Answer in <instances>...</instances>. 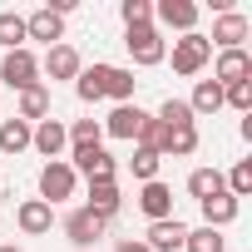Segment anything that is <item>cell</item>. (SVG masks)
<instances>
[{"label": "cell", "mask_w": 252, "mask_h": 252, "mask_svg": "<svg viewBox=\"0 0 252 252\" xmlns=\"http://www.w3.org/2000/svg\"><path fill=\"white\" fill-rule=\"evenodd\" d=\"M213 60V45H208V35H183V40H173V74H183V79H193L203 64Z\"/></svg>", "instance_id": "cell-1"}, {"label": "cell", "mask_w": 252, "mask_h": 252, "mask_svg": "<svg viewBox=\"0 0 252 252\" xmlns=\"http://www.w3.org/2000/svg\"><path fill=\"white\" fill-rule=\"evenodd\" d=\"M124 45H129V60H134V64H144V69H149V64H163V55H168V50H163L158 25H134L129 35H124Z\"/></svg>", "instance_id": "cell-2"}, {"label": "cell", "mask_w": 252, "mask_h": 252, "mask_svg": "<svg viewBox=\"0 0 252 252\" xmlns=\"http://www.w3.org/2000/svg\"><path fill=\"white\" fill-rule=\"evenodd\" d=\"M74 178H79V173H74L64 158L45 163V168H40V203H50V208H55V203L74 198Z\"/></svg>", "instance_id": "cell-3"}, {"label": "cell", "mask_w": 252, "mask_h": 252, "mask_svg": "<svg viewBox=\"0 0 252 252\" xmlns=\"http://www.w3.org/2000/svg\"><path fill=\"white\" fill-rule=\"evenodd\" d=\"M0 79H5L10 89H30V84H40V60L30 50H10L5 60H0Z\"/></svg>", "instance_id": "cell-4"}, {"label": "cell", "mask_w": 252, "mask_h": 252, "mask_svg": "<svg viewBox=\"0 0 252 252\" xmlns=\"http://www.w3.org/2000/svg\"><path fill=\"white\" fill-rule=\"evenodd\" d=\"M104 227H109V222H104V218H94L89 208H74V213L64 218V237H69L74 247H94V242L104 237Z\"/></svg>", "instance_id": "cell-5"}, {"label": "cell", "mask_w": 252, "mask_h": 252, "mask_svg": "<svg viewBox=\"0 0 252 252\" xmlns=\"http://www.w3.org/2000/svg\"><path fill=\"white\" fill-rule=\"evenodd\" d=\"M64 144H69V129H64L60 119H40L35 129H30V149H40V154H45L50 163H55V158L64 154Z\"/></svg>", "instance_id": "cell-6"}, {"label": "cell", "mask_w": 252, "mask_h": 252, "mask_svg": "<svg viewBox=\"0 0 252 252\" xmlns=\"http://www.w3.org/2000/svg\"><path fill=\"white\" fill-rule=\"evenodd\" d=\"M247 15H237V10H222L218 20H213V40L208 45H218V50H242V40H247Z\"/></svg>", "instance_id": "cell-7"}, {"label": "cell", "mask_w": 252, "mask_h": 252, "mask_svg": "<svg viewBox=\"0 0 252 252\" xmlns=\"http://www.w3.org/2000/svg\"><path fill=\"white\" fill-rule=\"evenodd\" d=\"M40 69L50 74V79H79V55H74V45H50L45 50V60H40Z\"/></svg>", "instance_id": "cell-8"}, {"label": "cell", "mask_w": 252, "mask_h": 252, "mask_svg": "<svg viewBox=\"0 0 252 252\" xmlns=\"http://www.w3.org/2000/svg\"><path fill=\"white\" fill-rule=\"evenodd\" d=\"M213 79L227 89V84H242V79H252V55L247 50H222L218 55V69H213Z\"/></svg>", "instance_id": "cell-9"}, {"label": "cell", "mask_w": 252, "mask_h": 252, "mask_svg": "<svg viewBox=\"0 0 252 252\" xmlns=\"http://www.w3.org/2000/svg\"><path fill=\"white\" fill-rule=\"evenodd\" d=\"M74 173H84L89 183H99V178H114V158L104 154V144H94V149H74V163H69Z\"/></svg>", "instance_id": "cell-10"}, {"label": "cell", "mask_w": 252, "mask_h": 252, "mask_svg": "<svg viewBox=\"0 0 252 252\" xmlns=\"http://www.w3.org/2000/svg\"><path fill=\"white\" fill-rule=\"evenodd\" d=\"M84 208H89L94 218H104V222H109V218L124 208V193H119V183H114V178H99V183H89V203H84Z\"/></svg>", "instance_id": "cell-11"}, {"label": "cell", "mask_w": 252, "mask_h": 252, "mask_svg": "<svg viewBox=\"0 0 252 252\" xmlns=\"http://www.w3.org/2000/svg\"><path fill=\"white\" fill-rule=\"evenodd\" d=\"M15 222H20V232L40 237V232H50V227H55V208H50V203H40V198H25V203L15 208Z\"/></svg>", "instance_id": "cell-12"}, {"label": "cell", "mask_w": 252, "mask_h": 252, "mask_svg": "<svg viewBox=\"0 0 252 252\" xmlns=\"http://www.w3.org/2000/svg\"><path fill=\"white\" fill-rule=\"evenodd\" d=\"M154 15L168 30H183V35H193V25H198V5H193V0H158Z\"/></svg>", "instance_id": "cell-13"}, {"label": "cell", "mask_w": 252, "mask_h": 252, "mask_svg": "<svg viewBox=\"0 0 252 252\" xmlns=\"http://www.w3.org/2000/svg\"><path fill=\"white\" fill-rule=\"evenodd\" d=\"M25 40H45V45H64V20L45 5V10H35L30 20H25Z\"/></svg>", "instance_id": "cell-14"}, {"label": "cell", "mask_w": 252, "mask_h": 252, "mask_svg": "<svg viewBox=\"0 0 252 252\" xmlns=\"http://www.w3.org/2000/svg\"><path fill=\"white\" fill-rule=\"evenodd\" d=\"M183 237H188V227L178 222V218H163V222H149V252H178L183 247Z\"/></svg>", "instance_id": "cell-15"}, {"label": "cell", "mask_w": 252, "mask_h": 252, "mask_svg": "<svg viewBox=\"0 0 252 252\" xmlns=\"http://www.w3.org/2000/svg\"><path fill=\"white\" fill-rule=\"evenodd\" d=\"M139 124H144V109H139V104H119V109L104 119V134H109V139H139Z\"/></svg>", "instance_id": "cell-16"}, {"label": "cell", "mask_w": 252, "mask_h": 252, "mask_svg": "<svg viewBox=\"0 0 252 252\" xmlns=\"http://www.w3.org/2000/svg\"><path fill=\"white\" fill-rule=\"evenodd\" d=\"M242 213V203L222 188V193H213V198H203V227H227L232 218Z\"/></svg>", "instance_id": "cell-17"}, {"label": "cell", "mask_w": 252, "mask_h": 252, "mask_svg": "<svg viewBox=\"0 0 252 252\" xmlns=\"http://www.w3.org/2000/svg\"><path fill=\"white\" fill-rule=\"evenodd\" d=\"M139 208L149 213V222H163V218H173V193L154 178V183H144V193H139Z\"/></svg>", "instance_id": "cell-18"}, {"label": "cell", "mask_w": 252, "mask_h": 252, "mask_svg": "<svg viewBox=\"0 0 252 252\" xmlns=\"http://www.w3.org/2000/svg\"><path fill=\"white\" fill-rule=\"evenodd\" d=\"M15 119H25V124H40V119H50V89L45 84H30V89H20V114Z\"/></svg>", "instance_id": "cell-19"}, {"label": "cell", "mask_w": 252, "mask_h": 252, "mask_svg": "<svg viewBox=\"0 0 252 252\" xmlns=\"http://www.w3.org/2000/svg\"><path fill=\"white\" fill-rule=\"evenodd\" d=\"M30 129H35V124H25V119H5V124H0V154H25L30 149Z\"/></svg>", "instance_id": "cell-20"}, {"label": "cell", "mask_w": 252, "mask_h": 252, "mask_svg": "<svg viewBox=\"0 0 252 252\" xmlns=\"http://www.w3.org/2000/svg\"><path fill=\"white\" fill-rule=\"evenodd\" d=\"M104 79H109V64H89V69H79L74 94H79L84 104H99V99H104Z\"/></svg>", "instance_id": "cell-21"}, {"label": "cell", "mask_w": 252, "mask_h": 252, "mask_svg": "<svg viewBox=\"0 0 252 252\" xmlns=\"http://www.w3.org/2000/svg\"><path fill=\"white\" fill-rule=\"evenodd\" d=\"M188 109H193V119H198V114H218V109H222V84H218V79H198Z\"/></svg>", "instance_id": "cell-22"}, {"label": "cell", "mask_w": 252, "mask_h": 252, "mask_svg": "<svg viewBox=\"0 0 252 252\" xmlns=\"http://www.w3.org/2000/svg\"><path fill=\"white\" fill-rule=\"evenodd\" d=\"M134 89H139L134 69H119V64H109V79H104V99H119V104H129V99H134Z\"/></svg>", "instance_id": "cell-23"}, {"label": "cell", "mask_w": 252, "mask_h": 252, "mask_svg": "<svg viewBox=\"0 0 252 252\" xmlns=\"http://www.w3.org/2000/svg\"><path fill=\"white\" fill-rule=\"evenodd\" d=\"M154 119L163 124V129H193V109H188V99H163Z\"/></svg>", "instance_id": "cell-24"}, {"label": "cell", "mask_w": 252, "mask_h": 252, "mask_svg": "<svg viewBox=\"0 0 252 252\" xmlns=\"http://www.w3.org/2000/svg\"><path fill=\"white\" fill-rule=\"evenodd\" d=\"M222 188H227V183H222V173H218V168H193V173H188V193H193L198 203H203V198H213V193H222Z\"/></svg>", "instance_id": "cell-25"}, {"label": "cell", "mask_w": 252, "mask_h": 252, "mask_svg": "<svg viewBox=\"0 0 252 252\" xmlns=\"http://www.w3.org/2000/svg\"><path fill=\"white\" fill-rule=\"evenodd\" d=\"M0 45H5V55L10 50H25V15L0 10Z\"/></svg>", "instance_id": "cell-26"}, {"label": "cell", "mask_w": 252, "mask_h": 252, "mask_svg": "<svg viewBox=\"0 0 252 252\" xmlns=\"http://www.w3.org/2000/svg\"><path fill=\"white\" fill-rule=\"evenodd\" d=\"M183 252H227V247H222V232L218 227H193L183 237Z\"/></svg>", "instance_id": "cell-27"}, {"label": "cell", "mask_w": 252, "mask_h": 252, "mask_svg": "<svg viewBox=\"0 0 252 252\" xmlns=\"http://www.w3.org/2000/svg\"><path fill=\"white\" fill-rule=\"evenodd\" d=\"M163 154H173V158H188V154H198V129H168V144H163Z\"/></svg>", "instance_id": "cell-28"}, {"label": "cell", "mask_w": 252, "mask_h": 252, "mask_svg": "<svg viewBox=\"0 0 252 252\" xmlns=\"http://www.w3.org/2000/svg\"><path fill=\"white\" fill-rule=\"evenodd\" d=\"M222 183H227V193H232V198L242 203V198L252 193V158H242V163H232V173H227Z\"/></svg>", "instance_id": "cell-29"}, {"label": "cell", "mask_w": 252, "mask_h": 252, "mask_svg": "<svg viewBox=\"0 0 252 252\" xmlns=\"http://www.w3.org/2000/svg\"><path fill=\"white\" fill-rule=\"evenodd\" d=\"M69 139H74V149H94V144L104 139V124H99V119H74Z\"/></svg>", "instance_id": "cell-30"}, {"label": "cell", "mask_w": 252, "mask_h": 252, "mask_svg": "<svg viewBox=\"0 0 252 252\" xmlns=\"http://www.w3.org/2000/svg\"><path fill=\"white\" fill-rule=\"evenodd\" d=\"M119 15H124V25H154V5H149V0H124V5H119Z\"/></svg>", "instance_id": "cell-31"}, {"label": "cell", "mask_w": 252, "mask_h": 252, "mask_svg": "<svg viewBox=\"0 0 252 252\" xmlns=\"http://www.w3.org/2000/svg\"><path fill=\"white\" fill-rule=\"evenodd\" d=\"M222 104H232L237 114H252V79H242V84H227V89H222Z\"/></svg>", "instance_id": "cell-32"}, {"label": "cell", "mask_w": 252, "mask_h": 252, "mask_svg": "<svg viewBox=\"0 0 252 252\" xmlns=\"http://www.w3.org/2000/svg\"><path fill=\"white\" fill-rule=\"evenodd\" d=\"M129 168H134V178H144V183H154V178H158V154H149V149H139V154L129 158Z\"/></svg>", "instance_id": "cell-33"}, {"label": "cell", "mask_w": 252, "mask_h": 252, "mask_svg": "<svg viewBox=\"0 0 252 252\" xmlns=\"http://www.w3.org/2000/svg\"><path fill=\"white\" fill-rule=\"evenodd\" d=\"M114 252H149V247H144V242H139V237H129V242H119V247H114Z\"/></svg>", "instance_id": "cell-34"}, {"label": "cell", "mask_w": 252, "mask_h": 252, "mask_svg": "<svg viewBox=\"0 0 252 252\" xmlns=\"http://www.w3.org/2000/svg\"><path fill=\"white\" fill-rule=\"evenodd\" d=\"M0 252H20V247H10V242H5V247H0Z\"/></svg>", "instance_id": "cell-35"}]
</instances>
